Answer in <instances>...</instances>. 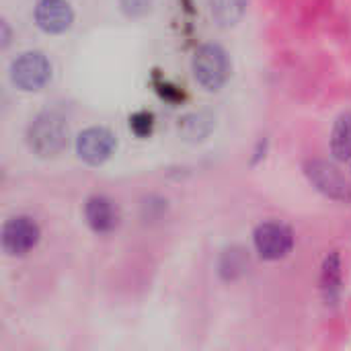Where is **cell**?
Masks as SVG:
<instances>
[{
	"label": "cell",
	"mask_w": 351,
	"mask_h": 351,
	"mask_svg": "<svg viewBox=\"0 0 351 351\" xmlns=\"http://www.w3.org/2000/svg\"><path fill=\"white\" fill-rule=\"evenodd\" d=\"M68 136L70 130L66 119L53 111L39 113L27 128V144L33 154L41 158H51L64 152L68 146Z\"/></svg>",
	"instance_id": "6da1fadb"
},
{
	"label": "cell",
	"mask_w": 351,
	"mask_h": 351,
	"mask_svg": "<svg viewBox=\"0 0 351 351\" xmlns=\"http://www.w3.org/2000/svg\"><path fill=\"white\" fill-rule=\"evenodd\" d=\"M193 76L206 90H218L230 76V60L224 47L218 43H206L197 47L193 62Z\"/></svg>",
	"instance_id": "7a4b0ae2"
},
{
	"label": "cell",
	"mask_w": 351,
	"mask_h": 351,
	"mask_svg": "<svg viewBox=\"0 0 351 351\" xmlns=\"http://www.w3.org/2000/svg\"><path fill=\"white\" fill-rule=\"evenodd\" d=\"M51 78V64L41 51H25L10 66V80L16 88L33 93L43 88Z\"/></svg>",
	"instance_id": "3957f363"
},
{
	"label": "cell",
	"mask_w": 351,
	"mask_h": 351,
	"mask_svg": "<svg viewBox=\"0 0 351 351\" xmlns=\"http://www.w3.org/2000/svg\"><path fill=\"white\" fill-rule=\"evenodd\" d=\"M304 173L311 179V183L325 193L327 197L341 202V204H350L351 202V185L350 181L339 173V169L327 160H308L304 165Z\"/></svg>",
	"instance_id": "277c9868"
},
{
	"label": "cell",
	"mask_w": 351,
	"mask_h": 351,
	"mask_svg": "<svg viewBox=\"0 0 351 351\" xmlns=\"http://www.w3.org/2000/svg\"><path fill=\"white\" fill-rule=\"evenodd\" d=\"M253 243L257 253L267 259V261H278L284 259L294 245V237L292 230L280 222H265L259 224L255 234H253Z\"/></svg>",
	"instance_id": "5b68a950"
},
{
	"label": "cell",
	"mask_w": 351,
	"mask_h": 351,
	"mask_svg": "<svg viewBox=\"0 0 351 351\" xmlns=\"http://www.w3.org/2000/svg\"><path fill=\"white\" fill-rule=\"evenodd\" d=\"M39 237V226L31 218L16 216L10 218L2 228V249L12 257H23L37 247Z\"/></svg>",
	"instance_id": "8992f818"
},
{
	"label": "cell",
	"mask_w": 351,
	"mask_h": 351,
	"mask_svg": "<svg viewBox=\"0 0 351 351\" xmlns=\"http://www.w3.org/2000/svg\"><path fill=\"white\" fill-rule=\"evenodd\" d=\"M113 150H115V136L107 128H99V125L86 128L84 132H80L76 140L78 156L90 167H99L105 160H109Z\"/></svg>",
	"instance_id": "52a82bcc"
},
{
	"label": "cell",
	"mask_w": 351,
	"mask_h": 351,
	"mask_svg": "<svg viewBox=\"0 0 351 351\" xmlns=\"http://www.w3.org/2000/svg\"><path fill=\"white\" fill-rule=\"evenodd\" d=\"M35 23L49 35L66 33L74 23V10L68 0H39L35 6Z\"/></svg>",
	"instance_id": "ba28073f"
},
{
	"label": "cell",
	"mask_w": 351,
	"mask_h": 351,
	"mask_svg": "<svg viewBox=\"0 0 351 351\" xmlns=\"http://www.w3.org/2000/svg\"><path fill=\"white\" fill-rule=\"evenodd\" d=\"M84 218H86L88 226L95 232L107 234V232H111L117 226L119 212H117V206L109 197H105V195H93V197L86 199Z\"/></svg>",
	"instance_id": "9c48e42d"
},
{
	"label": "cell",
	"mask_w": 351,
	"mask_h": 351,
	"mask_svg": "<svg viewBox=\"0 0 351 351\" xmlns=\"http://www.w3.org/2000/svg\"><path fill=\"white\" fill-rule=\"evenodd\" d=\"M214 130V115L208 111H195L181 119L179 132L187 142H204Z\"/></svg>",
	"instance_id": "30bf717a"
},
{
	"label": "cell",
	"mask_w": 351,
	"mask_h": 351,
	"mask_svg": "<svg viewBox=\"0 0 351 351\" xmlns=\"http://www.w3.org/2000/svg\"><path fill=\"white\" fill-rule=\"evenodd\" d=\"M247 4H249V0H208L210 14L218 27L237 25L245 14Z\"/></svg>",
	"instance_id": "8fae6325"
},
{
	"label": "cell",
	"mask_w": 351,
	"mask_h": 351,
	"mask_svg": "<svg viewBox=\"0 0 351 351\" xmlns=\"http://www.w3.org/2000/svg\"><path fill=\"white\" fill-rule=\"evenodd\" d=\"M249 267V255L241 247H230L220 257V276L224 280H237L241 278Z\"/></svg>",
	"instance_id": "7c38bea8"
},
{
	"label": "cell",
	"mask_w": 351,
	"mask_h": 351,
	"mask_svg": "<svg viewBox=\"0 0 351 351\" xmlns=\"http://www.w3.org/2000/svg\"><path fill=\"white\" fill-rule=\"evenodd\" d=\"M331 152L339 160H348L351 156V113H343L337 119L331 136Z\"/></svg>",
	"instance_id": "4fadbf2b"
},
{
	"label": "cell",
	"mask_w": 351,
	"mask_h": 351,
	"mask_svg": "<svg viewBox=\"0 0 351 351\" xmlns=\"http://www.w3.org/2000/svg\"><path fill=\"white\" fill-rule=\"evenodd\" d=\"M339 286H341V261H339L337 253H331L325 259L323 276H321V288H323L327 300H333L337 296Z\"/></svg>",
	"instance_id": "5bb4252c"
},
{
	"label": "cell",
	"mask_w": 351,
	"mask_h": 351,
	"mask_svg": "<svg viewBox=\"0 0 351 351\" xmlns=\"http://www.w3.org/2000/svg\"><path fill=\"white\" fill-rule=\"evenodd\" d=\"M119 6L125 16L130 19H140L148 14L154 6V0H119Z\"/></svg>",
	"instance_id": "9a60e30c"
},
{
	"label": "cell",
	"mask_w": 351,
	"mask_h": 351,
	"mask_svg": "<svg viewBox=\"0 0 351 351\" xmlns=\"http://www.w3.org/2000/svg\"><path fill=\"white\" fill-rule=\"evenodd\" d=\"M152 125H154V121H152V115L148 111H140V113L132 115V119H130L132 132L140 138H146L152 132Z\"/></svg>",
	"instance_id": "2e32d148"
},
{
	"label": "cell",
	"mask_w": 351,
	"mask_h": 351,
	"mask_svg": "<svg viewBox=\"0 0 351 351\" xmlns=\"http://www.w3.org/2000/svg\"><path fill=\"white\" fill-rule=\"evenodd\" d=\"M0 29H2V47H8V43H10V29H8V23L2 21V23H0Z\"/></svg>",
	"instance_id": "e0dca14e"
}]
</instances>
